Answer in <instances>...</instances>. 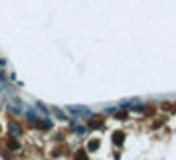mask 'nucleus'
Returning <instances> with one entry per match:
<instances>
[{
    "label": "nucleus",
    "instance_id": "6",
    "mask_svg": "<svg viewBox=\"0 0 176 160\" xmlns=\"http://www.w3.org/2000/svg\"><path fill=\"white\" fill-rule=\"evenodd\" d=\"M75 160H87V150L79 148V150L75 152Z\"/></svg>",
    "mask_w": 176,
    "mask_h": 160
},
{
    "label": "nucleus",
    "instance_id": "4",
    "mask_svg": "<svg viewBox=\"0 0 176 160\" xmlns=\"http://www.w3.org/2000/svg\"><path fill=\"white\" fill-rule=\"evenodd\" d=\"M97 148H99V140H97V138H91L89 144H87V150L89 152H93V150H97Z\"/></svg>",
    "mask_w": 176,
    "mask_h": 160
},
{
    "label": "nucleus",
    "instance_id": "7",
    "mask_svg": "<svg viewBox=\"0 0 176 160\" xmlns=\"http://www.w3.org/2000/svg\"><path fill=\"white\" fill-rule=\"evenodd\" d=\"M119 119H127V111H121V113H117Z\"/></svg>",
    "mask_w": 176,
    "mask_h": 160
},
{
    "label": "nucleus",
    "instance_id": "2",
    "mask_svg": "<svg viewBox=\"0 0 176 160\" xmlns=\"http://www.w3.org/2000/svg\"><path fill=\"white\" fill-rule=\"evenodd\" d=\"M123 140H125V133H123V130H115V133H113V142H115L117 146H121Z\"/></svg>",
    "mask_w": 176,
    "mask_h": 160
},
{
    "label": "nucleus",
    "instance_id": "5",
    "mask_svg": "<svg viewBox=\"0 0 176 160\" xmlns=\"http://www.w3.org/2000/svg\"><path fill=\"white\" fill-rule=\"evenodd\" d=\"M8 128H10L12 137H18L20 135V126H16V123H8Z\"/></svg>",
    "mask_w": 176,
    "mask_h": 160
},
{
    "label": "nucleus",
    "instance_id": "1",
    "mask_svg": "<svg viewBox=\"0 0 176 160\" xmlns=\"http://www.w3.org/2000/svg\"><path fill=\"white\" fill-rule=\"evenodd\" d=\"M69 113L77 115V117H89V111L85 107H69Z\"/></svg>",
    "mask_w": 176,
    "mask_h": 160
},
{
    "label": "nucleus",
    "instance_id": "3",
    "mask_svg": "<svg viewBox=\"0 0 176 160\" xmlns=\"http://www.w3.org/2000/svg\"><path fill=\"white\" fill-rule=\"evenodd\" d=\"M6 146H8L10 150H18L20 148V142L16 140V137H10L8 140H6Z\"/></svg>",
    "mask_w": 176,
    "mask_h": 160
}]
</instances>
